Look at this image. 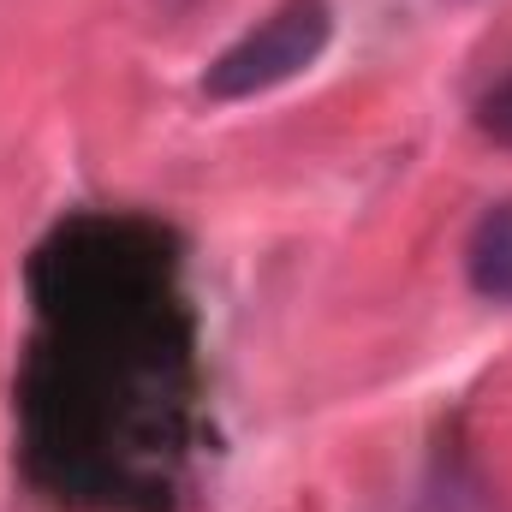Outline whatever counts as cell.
<instances>
[{"instance_id":"cell-1","label":"cell","mask_w":512,"mask_h":512,"mask_svg":"<svg viewBox=\"0 0 512 512\" xmlns=\"http://www.w3.org/2000/svg\"><path fill=\"white\" fill-rule=\"evenodd\" d=\"M334 36V12L328 0H286L274 18H262L251 36H239L203 78V90L215 102H245L262 96L286 78H298L304 66H316V54Z\"/></svg>"},{"instance_id":"cell-2","label":"cell","mask_w":512,"mask_h":512,"mask_svg":"<svg viewBox=\"0 0 512 512\" xmlns=\"http://www.w3.org/2000/svg\"><path fill=\"white\" fill-rule=\"evenodd\" d=\"M465 262H471V286H477L483 298L512 304V203L489 209V215L477 221Z\"/></svg>"},{"instance_id":"cell-3","label":"cell","mask_w":512,"mask_h":512,"mask_svg":"<svg viewBox=\"0 0 512 512\" xmlns=\"http://www.w3.org/2000/svg\"><path fill=\"white\" fill-rule=\"evenodd\" d=\"M477 126L489 131L495 143H507V149H512V78H507V84H495V90L477 102Z\"/></svg>"}]
</instances>
